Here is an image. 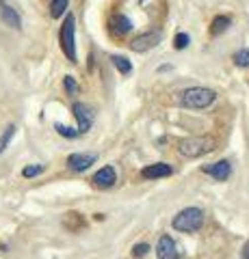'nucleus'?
Returning <instances> with one entry per match:
<instances>
[{
	"mask_svg": "<svg viewBox=\"0 0 249 259\" xmlns=\"http://www.w3.org/2000/svg\"><path fill=\"white\" fill-rule=\"evenodd\" d=\"M217 102V91L208 87H191V89H184L180 93V106L184 108H191V110H202L212 106Z\"/></svg>",
	"mask_w": 249,
	"mask_h": 259,
	"instance_id": "obj_1",
	"label": "nucleus"
},
{
	"mask_svg": "<svg viewBox=\"0 0 249 259\" xmlns=\"http://www.w3.org/2000/svg\"><path fill=\"white\" fill-rule=\"evenodd\" d=\"M171 225H173L175 231L195 233V231L202 229V225H204V212L199 207H184L173 216Z\"/></svg>",
	"mask_w": 249,
	"mask_h": 259,
	"instance_id": "obj_2",
	"label": "nucleus"
},
{
	"mask_svg": "<svg viewBox=\"0 0 249 259\" xmlns=\"http://www.w3.org/2000/svg\"><path fill=\"white\" fill-rule=\"evenodd\" d=\"M59 44L65 59L69 63H76V18L72 13H67L63 20V26L59 30Z\"/></svg>",
	"mask_w": 249,
	"mask_h": 259,
	"instance_id": "obj_3",
	"label": "nucleus"
},
{
	"mask_svg": "<svg viewBox=\"0 0 249 259\" xmlns=\"http://www.w3.org/2000/svg\"><path fill=\"white\" fill-rule=\"evenodd\" d=\"M217 149V141L210 136H202V139H184L180 143V153L184 158H202L206 153Z\"/></svg>",
	"mask_w": 249,
	"mask_h": 259,
	"instance_id": "obj_4",
	"label": "nucleus"
},
{
	"mask_svg": "<svg viewBox=\"0 0 249 259\" xmlns=\"http://www.w3.org/2000/svg\"><path fill=\"white\" fill-rule=\"evenodd\" d=\"M72 112H74V117H76V123H78V132H80V136L83 134H87L91 130V125H93V121H95V112H93V108H89L87 104H80V102H76L74 106H72Z\"/></svg>",
	"mask_w": 249,
	"mask_h": 259,
	"instance_id": "obj_5",
	"label": "nucleus"
},
{
	"mask_svg": "<svg viewBox=\"0 0 249 259\" xmlns=\"http://www.w3.org/2000/svg\"><path fill=\"white\" fill-rule=\"evenodd\" d=\"M160 39H163L160 32H143V35L132 37V41L128 46H130L132 52H148V50H152V48H156L160 44Z\"/></svg>",
	"mask_w": 249,
	"mask_h": 259,
	"instance_id": "obj_6",
	"label": "nucleus"
},
{
	"mask_svg": "<svg viewBox=\"0 0 249 259\" xmlns=\"http://www.w3.org/2000/svg\"><path fill=\"white\" fill-rule=\"evenodd\" d=\"M95 162H98V153H72L67 158V166L76 173H83Z\"/></svg>",
	"mask_w": 249,
	"mask_h": 259,
	"instance_id": "obj_7",
	"label": "nucleus"
},
{
	"mask_svg": "<svg viewBox=\"0 0 249 259\" xmlns=\"http://www.w3.org/2000/svg\"><path fill=\"white\" fill-rule=\"evenodd\" d=\"M156 257L158 259H180V250L175 246L171 236H160L156 244Z\"/></svg>",
	"mask_w": 249,
	"mask_h": 259,
	"instance_id": "obj_8",
	"label": "nucleus"
},
{
	"mask_svg": "<svg viewBox=\"0 0 249 259\" xmlns=\"http://www.w3.org/2000/svg\"><path fill=\"white\" fill-rule=\"evenodd\" d=\"M204 173H206V175H210L212 180H217V182H226L228 177L232 175V164H230L228 160L212 162V164L204 166Z\"/></svg>",
	"mask_w": 249,
	"mask_h": 259,
	"instance_id": "obj_9",
	"label": "nucleus"
},
{
	"mask_svg": "<svg viewBox=\"0 0 249 259\" xmlns=\"http://www.w3.org/2000/svg\"><path fill=\"white\" fill-rule=\"evenodd\" d=\"M91 182L95 188H111V186H115L117 182V173H115V166H102L98 173L91 177Z\"/></svg>",
	"mask_w": 249,
	"mask_h": 259,
	"instance_id": "obj_10",
	"label": "nucleus"
},
{
	"mask_svg": "<svg viewBox=\"0 0 249 259\" xmlns=\"http://www.w3.org/2000/svg\"><path fill=\"white\" fill-rule=\"evenodd\" d=\"M171 173H173V168H171V164H167V162H156V164L141 168L143 180H160V177H169Z\"/></svg>",
	"mask_w": 249,
	"mask_h": 259,
	"instance_id": "obj_11",
	"label": "nucleus"
},
{
	"mask_svg": "<svg viewBox=\"0 0 249 259\" xmlns=\"http://www.w3.org/2000/svg\"><path fill=\"white\" fill-rule=\"evenodd\" d=\"M0 18H3V22L7 24V26H11L15 30L22 28V20H20L18 11H15L11 5H7L5 0H0Z\"/></svg>",
	"mask_w": 249,
	"mask_h": 259,
	"instance_id": "obj_12",
	"label": "nucleus"
},
{
	"mask_svg": "<svg viewBox=\"0 0 249 259\" xmlns=\"http://www.w3.org/2000/svg\"><path fill=\"white\" fill-rule=\"evenodd\" d=\"M111 63L115 65V69H117L122 76L132 74V61H128L126 56H122V54H113V56H111Z\"/></svg>",
	"mask_w": 249,
	"mask_h": 259,
	"instance_id": "obj_13",
	"label": "nucleus"
},
{
	"mask_svg": "<svg viewBox=\"0 0 249 259\" xmlns=\"http://www.w3.org/2000/svg\"><path fill=\"white\" fill-rule=\"evenodd\" d=\"M230 24H232V20L228 18V15H217V18L212 20V24H210V32L217 37V35H223L228 28H230Z\"/></svg>",
	"mask_w": 249,
	"mask_h": 259,
	"instance_id": "obj_14",
	"label": "nucleus"
},
{
	"mask_svg": "<svg viewBox=\"0 0 249 259\" xmlns=\"http://www.w3.org/2000/svg\"><path fill=\"white\" fill-rule=\"evenodd\" d=\"M113 24H115V30L119 32V35H126V32H130L132 30V20L130 18H126V15L122 13H117L115 18H113Z\"/></svg>",
	"mask_w": 249,
	"mask_h": 259,
	"instance_id": "obj_15",
	"label": "nucleus"
},
{
	"mask_svg": "<svg viewBox=\"0 0 249 259\" xmlns=\"http://www.w3.org/2000/svg\"><path fill=\"white\" fill-rule=\"evenodd\" d=\"M67 5H69V0H50V15L54 20L63 18V13L67 11Z\"/></svg>",
	"mask_w": 249,
	"mask_h": 259,
	"instance_id": "obj_16",
	"label": "nucleus"
},
{
	"mask_svg": "<svg viewBox=\"0 0 249 259\" xmlns=\"http://www.w3.org/2000/svg\"><path fill=\"white\" fill-rule=\"evenodd\" d=\"M234 65L240 69H247L249 67V48H243V50H238L234 54Z\"/></svg>",
	"mask_w": 249,
	"mask_h": 259,
	"instance_id": "obj_17",
	"label": "nucleus"
},
{
	"mask_svg": "<svg viewBox=\"0 0 249 259\" xmlns=\"http://www.w3.org/2000/svg\"><path fill=\"white\" fill-rule=\"evenodd\" d=\"M13 134H15V125H7V130L3 132V136H0V153H3L7 147H9Z\"/></svg>",
	"mask_w": 249,
	"mask_h": 259,
	"instance_id": "obj_18",
	"label": "nucleus"
},
{
	"mask_svg": "<svg viewBox=\"0 0 249 259\" xmlns=\"http://www.w3.org/2000/svg\"><path fill=\"white\" fill-rule=\"evenodd\" d=\"M189 44H191L189 32H178V35L173 37V48L175 50H184V48H189Z\"/></svg>",
	"mask_w": 249,
	"mask_h": 259,
	"instance_id": "obj_19",
	"label": "nucleus"
},
{
	"mask_svg": "<svg viewBox=\"0 0 249 259\" xmlns=\"http://www.w3.org/2000/svg\"><path fill=\"white\" fill-rule=\"evenodd\" d=\"M54 130L61 134V136H65V139H78L80 132L74 127H67V125H61V123H54Z\"/></svg>",
	"mask_w": 249,
	"mask_h": 259,
	"instance_id": "obj_20",
	"label": "nucleus"
},
{
	"mask_svg": "<svg viewBox=\"0 0 249 259\" xmlns=\"http://www.w3.org/2000/svg\"><path fill=\"white\" fill-rule=\"evenodd\" d=\"M63 87H65L67 95H76L78 93V82L74 80V76H65V78H63Z\"/></svg>",
	"mask_w": 249,
	"mask_h": 259,
	"instance_id": "obj_21",
	"label": "nucleus"
},
{
	"mask_svg": "<svg viewBox=\"0 0 249 259\" xmlns=\"http://www.w3.org/2000/svg\"><path fill=\"white\" fill-rule=\"evenodd\" d=\"M39 173H44V164H30V166H26L22 171V175L26 177V180H30V177H35V175H39Z\"/></svg>",
	"mask_w": 249,
	"mask_h": 259,
	"instance_id": "obj_22",
	"label": "nucleus"
},
{
	"mask_svg": "<svg viewBox=\"0 0 249 259\" xmlns=\"http://www.w3.org/2000/svg\"><path fill=\"white\" fill-rule=\"evenodd\" d=\"M150 250H152L150 244H136V246L132 248V257H146Z\"/></svg>",
	"mask_w": 249,
	"mask_h": 259,
	"instance_id": "obj_23",
	"label": "nucleus"
},
{
	"mask_svg": "<svg viewBox=\"0 0 249 259\" xmlns=\"http://www.w3.org/2000/svg\"><path fill=\"white\" fill-rule=\"evenodd\" d=\"M240 255H243V259H249V242L243 246V253H240Z\"/></svg>",
	"mask_w": 249,
	"mask_h": 259,
	"instance_id": "obj_24",
	"label": "nucleus"
}]
</instances>
